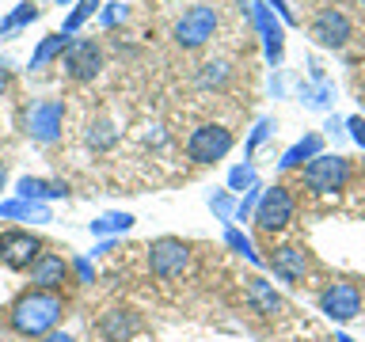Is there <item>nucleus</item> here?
<instances>
[{"mask_svg":"<svg viewBox=\"0 0 365 342\" xmlns=\"http://www.w3.org/2000/svg\"><path fill=\"white\" fill-rule=\"evenodd\" d=\"M61 319V296L50 289H31L11 304V331L23 338H46Z\"/></svg>","mask_w":365,"mask_h":342,"instance_id":"1","label":"nucleus"},{"mask_svg":"<svg viewBox=\"0 0 365 342\" xmlns=\"http://www.w3.org/2000/svg\"><path fill=\"white\" fill-rule=\"evenodd\" d=\"M304 187L312 194H335L350 182V160L346 156H312L301 171Z\"/></svg>","mask_w":365,"mask_h":342,"instance_id":"2","label":"nucleus"},{"mask_svg":"<svg viewBox=\"0 0 365 342\" xmlns=\"http://www.w3.org/2000/svg\"><path fill=\"white\" fill-rule=\"evenodd\" d=\"M236 137L225 130V125H198L190 137H187V156L194 160V164H217V160H225L228 152H232Z\"/></svg>","mask_w":365,"mask_h":342,"instance_id":"3","label":"nucleus"},{"mask_svg":"<svg viewBox=\"0 0 365 342\" xmlns=\"http://www.w3.org/2000/svg\"><path fill=\"white\" fill-rule=\"evenodd\" d=\"M293 209H297V202H293L289 190L285 187H267L255 202V224L262 228V232H282V228L293 221Z\"/></svg>","mask_w":365,"mask_h":342,"instance_id":"4","label":"nucleus"},{"mask_svg":"<svg viewBox=\"0 0 365 342\" xmlns=\"http://www.w3.org/2000/svg\"><path fill=\"white\" fill-rule=\"evenodd\" d=\"M42 255V239L27 228H8L0 232V266L8 270H31V262Z\"/></svg>","mask_w":365,"mask_h":342,"instance_id":"5","label":"nucleus"},{"mask_svg":"<svg viewBox=\"0 0 365 342\" xmlns=\"http://www.w3.org/2000/svg\"><path fill=\"white\" fill-rule=\"evenodd\" d=\"M187 266H190V247L182 244V239L164 236V239H156V244L148 247V270H153L156 278L171 281V278H179Z\"/></svg>","mask_w":365,"mask_h":342,"instance_id":"6","label":"nucleus"},{"mask_svg":"<svg viewBox=\"0 0 365 342\" xmlns=\"http://www.w3.org/2000/svg\"><path fill=\"white\" fill-rule=\"evenodd\" d=\"M217 31V11L205 8V4H194L182 11V19L175 23V42L182 46V50H198V46H205L213 38Z\"/></svg>","mask_w":365,"mask_h":342,"instance_id":"7","label":"nucleus"},{"mask_svg":"<svg viewBox=\"0 0 365 342\" xmlns=\"http://www.w3.org/2000/svg\"><path fill=\"white\" fill-rule=\"evenodd\" d=\"M319 312H324L327 319H335V323H346V319H354L361 312V293L354 281H335L327 285L324 293H319Z\"/></svg>","mask_w":365,"mask_h":342,"instance_id":"8","label":"nucleus"},{"mask_svg":"<svg viewBox=\"0 0 365 342\" xmlns=\"http://www.w3.org/2000/svg\"><path fill=\"white\" fill-rule=\"evenodd\" d=\"M99 68H103V50L91 38H76V42H68V50H65V73L73 76V80H91V76H99Z\"/></svg>","mask_w":365,"mask_h":342,"instance_id":"9","label":"nucleus"},{"mask_svg":"<svg viewBox=\"0 0 365 342\" xmlns=\"http://www.w3.org/2000/svg\"><path fill=\"white\" fill-rule=\"evenodd\" d=\"M61 103L46 99V103H34L31 114H27V133L34 141H57V133H61Z\"/></svg>","mask_w":365,"mask_h":342,"instance_id":"10","label":"nucleus"},{"mask_svg":"<svg viewBox=\"0 0 365 342\" xmlns=\"http://www.w3.org/2000/svg\"><path fill=\"white\" fill-rule=\"evenodd\" d=\"M31 281H34V289L53 293L61 281H68V262L57 255V251H42V255L31 262Z\"/></svg>","mask_w":365,"mask_h":342,"instance_id":"11","label":"nucleus"},{"mask_svg":"<svg viewBox=\"0 0 365 342\" xmlns=\"http://www.w3.org/2000/svg\"><path fill=\"white\" fill-rule=\"evenodd\" d=\"M312 34H316V42L339 50V46H346V38H350V19L342 16L339 8H324L312 23Z\"/></svg>","mask_w":365,"mask_h":342,"instance_id":"12","label":"nucleus"},{"mask_svg":"<svg viewBox=\"0 0 365 342\" xmlns=\"http://www.w3.org/2000/svg\"><path fill=\"white\" fill-rule=\"evenodd\" d=\"M270 266L274 274H278L282 281H301L304 278V270H308V259H304V251H297V247H274V255H270Z\"/></svg>","mask_w":365,"mask_h":342,"instance_id":"13","label":"nucleus"},{"mask_svg":"<svg viewBox=\"0 0 365 342\" xmlns=\"http://www.w3.org/2000/svg\"><path fill=\"white\" fill-rule=\"evenodd\" d=\"M137 316L133 312H125V308H110L107 316H103V323H99V331L107 335L110 342H125L130 335H137Z\"/></svg>","mask_w":365,"mask_h":342,"instance_id":"14","label":"nucleus"},{"mask_svg":"<svg viewBox=\"0 0 365 342\" xmlns=\"http://www.w3.org/2000/svg\"><path fill=\"white\" fill-rule=\"evenodd\" d=\"M0 217L8 221H31V224H50V209L42 202H27V198H11L0 205Z\"/></svg>","mask_w":365,"mask_h":342,"instance_id":"15","label":"nucleus"},{"mask_svg":"<svg viewBox=\"0 0 365 342\" xmlns=\"http://www.w3.org/2000/svg\"><path fill=\"white\" fill-rule=\"evenodd\" d=\"M19 198H27V202H42V198H65L68 187L65 182H50V179H19Z\"/></svg>","mask_w":365,"mask_h":342,"instance_id":"16","label":"nucleus"},{"mask_svg":"<svg viewBox=\"0 0 365 342\" xmlns=\"http://www.w3.org/2000/svg\"><path fill=\"white\" fill-rule=\"evenodd\" d=\"M319 145H324V137H319V133H308L304 141H297V145L289 148V152H285V156L278 160V167H282V171H293V167H301L304 160L319 156Z\"/></svg>","mask_w":365,"mask_h":342,"instance_id":"17","label":"nucleus"},{"mask_svg":"<svg viewBox=\"0 0 365 342\" xmlns=\"http://www.w3.org/2000/svg\"><path fill=\"white\" fill-rule=\"evenodd\" d=\"M255 23H259V31H262V38H267V57L270 61H278L282 57V27L270 19V11L259 4V11H255Z\"/></svg>","mask_w":365,"mask_h":342,"instance_id":"18","label":"nucleus"},{"mask_svg":"<svg viewBox=\"0 0 365 342\" xmlns=\"http://www.w3.org/2000/svg\"><path fill=\"white\" fill-rule=\"evenodd\" d=\"M247 296H251V304H255L259 312H278L282 308V296L274 293L262 278H247Z\"/></svg>","mask_w":365,"mask_h":342,"instance_id":"19","label":"nucleus"},{"mask_svg":"<svg viewBox=\"0 0 365 342\" xmlns=\"http://www.w3.org/2000/svg\"><path fill=\"white\" fill-rule=\"evenodd\" d=\"M125 228H133L130 213H107V217H99V221H91V232L96 236H114V232H125Z\"/></svg>","mask_w":365,"mask_h":342,"instance_id":"20","label":"nucleus"},{"mask_svg":"<svg viewBox=\"0 0 365 342\" xmlns=\"http://www.w3.org/2000/svg\"><path fill=\"white\" fill-rule=\"evenodd\" d=\"M68 50V38L65 34H50V38H46L42 46H38V53L31 57V68H38V65H46L50 61V57H57V53H65Z\"/></svg>","mask_w":365,"mask_h":342,"instance_id":"21","label":"nucleus"},{"mask_svg":"<svg viewBox=\"0 0 365 342\" xmlns=\"http://www.w3.org/2000/svg\"><path fill=\"white\" fill-rule=\"evenodd\" d=\"M225 244L232 247L236 255H244L247 262H259V255H255V247H251V239H247L244 232H240V228H228V232H225Z\"/></svg>","mask_w":365,"mask_h":342,"instance_id":"22","label":"nucleus"},{"mask_svg":"<svg viewBox=\"0 0 365 342\" xmlns=\"http://www.w3.org/2000/svg\"><path fill=\"white\" fill-rule=\"evenodd\" d=\"M34 16H38V8H34V4H23L16 16H8L4 23H0V31H11V27H19V23H27V19H34Z\"/></svg>","mask_w":365,"mask_h":342,"instance_id":"23","label":"nucleus"},{"mask_svg":"<svg viewBox=\"0 0 365 342\" xmlns=\"http://www.w3.org/2000/svg\"><path fill=\"white\" fill-rule=\"evenodd\" d=\"M228 182H232V190H247L251 182H255V167H251V164L236 167V171H232V179H228Z\"/></svg>","mask_w":365,"mask_h":342,"instance_id":"24","label":"nucleus"},{"mask_svg":"<svg viewBox=\"0 0 365 342\" xmlns=\"http://www.w3.org/2000/svg\"><path fill=\"white\" fill-rule=\"evenodd\" d=\"M96 8H99V0H80V8L73 11V16H68V31H73V27H80V23H84V19H88Z\"/></svg>","mask_w":365,"mask_h":342,"instance_id":"25","label":"nucleus"},{"mask_svg":"<svg viewBox=\"0 0 365 342\" xmlns=\"http://www.w3.org/2000/svg\"><path fill=\"white\" fill-rule=\"evenodd\" d=\"M350 130H354V141L365 148V122L361 118H350Z\"/></svg>","mask_w":365,"mask_h":342,"instance_id":"26","label":"nucleus"},{"mask_svg":"<svg viewBox=\"0 0 365 342\" xmlns=\"http://www.w3.org/2000/svg\"><path fill=\"white\" fill-rule=\"evenodd\" d=\"M76 274H80V281H88L91 278V262L88 259H76Z\"/></svg>","mask_w":365,"mask_h":342,"instance_id":"27","label":"nucleus"},{"mask_svg":"<svg viewBox=\"0 0 365 342\" xmlns=\"http://www.w3.org/2000/svg\"><path fill=\"white\" fill-rule=\"evenodd\" d=\"M42 342H76L73 335H57V331H50V335H46Z\"/></svg>","mask_w":365,"mask_h":342,"instance_id":"28","label":"nucleus"},{"mask_svg":"<svg viewBox=\"0 0 365 342\" xmlns=\"http://www.w3.org/2000/svg\"><path fill=\"white\" fill-rule=\"evenodd\" d=\"M4 179H8V164L0 160V190H4Z\"/></svg>","mask_w":365,"mask_h":342,"instance_id":"29","label":"nucleus"},{"mask_svg":"<svg viewBox=\"0 0 365 342\" xmlns=\"http://www.w3.org/2000/svg\"><path fill=\"white\" fill-rule=\"evenodd\" d=\"M4 88H8V73L0 68V91H4Z\"/></svg>","mask_w":365,"mask_h":342,"instance_id":"30","label":"nucleus"},{"mask_svg":"<svg viewBox=\"0 0 365 342\" xmlns=\"http://www.w3.org/2000/svg\"><path fill=\"white\" fill-rule=\"evenodd\" d=\"M339 342H354V338H350V335H339Z\"/></svg>","mask_w":365,"mask_h":342,"instance_id":"31","label":"nucleus"}]
</instances>
